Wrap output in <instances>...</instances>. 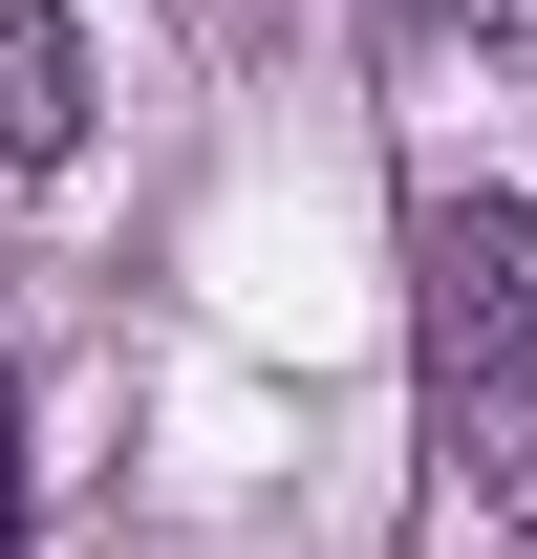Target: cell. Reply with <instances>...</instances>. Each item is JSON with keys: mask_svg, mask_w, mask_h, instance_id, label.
Instances as JSON below:
<instances>
[{"mask_svg": "<svg viewBox=\"0 0 537 559\" xmlns=\"http://www.w3.org/2000/svg\"><path fill=\"white\" fill-rule=\"evenodd\" d=\"M408 280H430V430L494 495H537V215L516 194H430Z\"/></svg>", "mask_w": 537, "mask_h": 559, "instance_id": "obj_1", "label": "cell"}, {"mask_svg": "<svg viewBox=\"0 0 537 559\" xmlns=\"http://www.w3.org/2000/svg\"><path fill=\"white\" fill-rule=\"evenodd\" d=\"M0 151H22V173L86 151V22L65 0H0Z\"/></svg>", "mask_w": 537, "mask_h": 559, "instance_id": "obj_2", "label": "cell"}, {"mask_svg": "<svg viewBox=\"0 0 537 559\" xmlns=\"http://www.w3.org/2000/svg\"><path fill=\"white\" fill-rule=\"evenodd\" d=\"M0 559H22V388H0Z\"/></svg>", "mask_w": 537, "mask_h": 559, "instance_id": "obj_3", "label": "cell"}]
</instances>
